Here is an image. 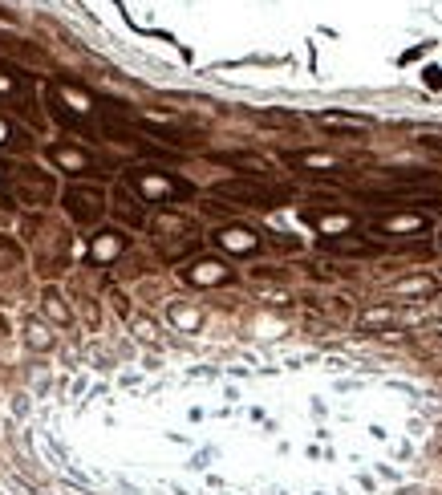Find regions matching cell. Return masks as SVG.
Segmentation results:
<instances>
[{
  "label": "cell",
  "instance_id": "cell-1",
  "mask_svg": "<svg viewBox=\"0 0 442 495\" xmlns=\"http://www.w3.org/2000/svg\"><path fill=\"white\" fill-rule=\"evenodd\" d=\"M126 187L142 199L147 207H163V203H183V199L195 195V187L171 171H159V166H134L126 171Z\"/></svg>",
  "mask_w": 442,
  "mask_h": 495
},
{
  "label": "cell",
  "instance_id": "cell-2",
  "mask_svg": "<svg viewBox=\"0 0 442 495\" xmlns=\"http://www.w3.org/2000/svg\"><path fill=\"white\" fill-rule=\"evenodd\" d=\"M211 195L231 199V203H244V207H260V212H272V207H284L293 191L288 187H276L268 179H228V183H215Z\"/></svg>",
  "mask_w": 442,
  "mask_h": 495
},
{
  "label": "cell",
  "instance_id": "cell-3",
  "mask_svg": "<svg viewBox=\"0 0 442 495\" xmlns=\"http://www.w3.org/2000/svg\"><path fill=\"white\" fill-rule=\"evenodd\" d=\"M61 203H66L69 219H73L78 228H90V224H98L102 215H106V191H102V187L73 183V187H66Z\"/></svg>",
  "mask_w": 442,
  "mask_h": 495
},
{
  "label": "cell",
  "instance_id": "cell-4",
  "mask_svg": "<svg viewBox=\"0 0 442 495\" xmlns=\"http://www.w3.org/2000/svg\"><path fill=\"white\" fill-rule=\"evenodd\" d=\"M321 252H329V256H349V260H369V256H381L386 248L374 244L361 231H345V236H321Z\"/></svg>",
  "mask_w": 442,
  "mask_h": 495
},
{
  "label": "cell",
  "instance_id": "cell-5",
  "mask_svg": "<svg viewBox=\"0 0 442 495\" xmlns=\"http://www.w3.org/2000/svg\"><path fill=\"white\" fill-rule=\"evenodd\" d=\"M300 219H305V224H312L321 236H345V231L357 228V215L345 212V207H337V203H333V207H305V212H300Z\"/></svg>",
  "mask_w": 442,
  "mask_h": 495
},
{
  "label": "cell",
  "instance_id": "cell-6",
  "mask_svg": "<svg viewBox=\"0 0 442 495\" xmlns=\"http://www.w3.org/2000/svg\"><path fill=\"white\" fill-rule=\"evenodd\" d=\"M215 244L231 256H256L264 248V236L256 228H244V224H228V228L215 231Z\"/></svg>",
  "mask_w": 442,
  "mask_h": 495
},
{
  "label": "cell",
  "instance_id": "cell-7",
  "mask_svg": "<svg viewBox=\"0 0 442 495\" xmlns=\"http://www.w3.org/2000/svg\"><path fill=\"white\" fill-rule=\"evenodd\" d=\"M45 154H49L57 166H66L69 175H98V159H94L90 150L73 147V142H49Z\"/></svg>",
  "mask_w": 442,
  "mask_h": 495
},
{
  "label": "cell",
  "instance_id": "cell-8",
  "mask_svg": "<svg viewBox=\"0 0 442 495\" xmlns=\"http://www.w3.org/2000/svg\"><path fill=\"white\" fill-rule=\"evenodd\" d=\"M374 231L381 236H418V231H430V215L422 212H393V215H377Z\"/></svg>",
  "mask_w": 442,
  "mask_h": 495
},
{
  "label": "cell",
  "instance_id": "cell-9",
  "mask_svg": "<svg viewBox=\"0 0 442 495\" xmlns=\"http://www.w3.org/2000/svg\"><path fill=\"white\" fill-rule=\"evenodd\" d=\"M33 166L17 171V199L20 203H49L53 199V179L49 175H29Z\"/></svg>",
  "mask_w": 442,
  "mask_h": 495
},
{
  "label": "cell",
  "instance_id": "cell-10",
  "mask_svg": "<svg viewBox=\"0 0 442 495\" xmlns=\"http://www.w3.org/2000/svg\"><path fill=\"white\" fill-rule=\"evenodd\" d=\"M110 212H114L122 224H130V228H142V224H147V203L134 195L126 183L114 191V207H110Z\"/></svg>",
  "mask_w": 442,
  "mask_h": 495
},
{
  "label": "cell",
  "instance_id": "cell-11",
  "mask_svg": "<svg viewBox=\"0 0 442 495\" xmlns=\"http://www.w3.org/2000/svg\"><path fill=\"white\" fill-rule=\"evenodd\" d=\"M183 281H191V284H231L235 276L228 272L223 260H195L191 268H183Z\"/></svg>",
  "mask_w": 442,
  "mask_h": 495
},
{
  "label": "cell",
  "instance_id": "cell-12",
  "mask_svg": "<svg viewBox=\"0 0 442 495\" xmlns=\"http://www.w3.org/2000/svg\"><path fill=\"white\" fill-rule=\"evenodd\" d=\"M215 163L240 166L247 179H268V175H272V163H268V159H260V154H215Z\"/></svg>",
  "mask_w": 442,
  "mask_h": 495
},
{
  "label": "cell",
  "instance_id": "cell-13",
  "mask_svg": "<svg viewBox=\"0 0 442 495\" xmlns=\"http://www.w3.org/2000/svg\"><path fill=\"white\" fill-rule=\"evenodd\" d=\"M122 248H126V231H102L94 240V260H114Z\"/></svg>",
  "mask_w": 442,
  "mask_h": 495
},
{
  "label": "cell",
  "instance_id": "cell-14",
  "mask_svg": "<svg viewBox=\"0 0 442 495\" xmlns=\"http://www.w3.org/2000/svg\"><path fill=\"white\" fill-rule=\"evenodd\" d=\"M317 122H321V126H329V130H353V134H361L365 126H369L365 118H353V114H321Z\"/></svg>",
  "mask_w": 442,
  "mask_h": 495
},
{
  "label": "cell",
  "instance_id": "cell-15",
  "mask_svg": "<svg viewBox=\"0 0 442 495\" xmlns=\"http://www.w3.org/2000/svg\"><path fill=\"white\" fill-rule=\"evenodd\" d=\"M45 309H49V313L57 317L61 325H66V321H69V309H66V305H61V293H57V288H45Z\"/></svg>",
  "mask_w": 442,
  "mask_h": 495
},
{
  "label": "cell",
  "instance_id": "cell-16",
  "mask_svg": "<svg viewBox=\"0 0 442 495\" xmlns=\"http://www.w3.org/2000/svg\"><path fill=\"white\" fill-rule=\"evenodd\" d=\"M393 321V309H369L361 317V329H377V325H390Z\"/></svg>",
  "mask_w": 442,
  "mask_h": 495
},
{
  "label": "cell",
  "instance_id": "cell-17",
  "mask_svg": "<svg viewBox=\"0 0 442 495\" xmlns=\"http://www.w3.org/2000/svg\"><path fill=\"white\" fill-rule=\"evenodd\" d=\"M288 163H305V166H325V171H333V166H337V159H329V154H288Z\"/></svg>",
  "mask_w": 442,
  "mask_h": 495
},
{
  "label": "cell",
  "instance_id": "cell-18",
  "mask_svg": "<svg viewBox=\"0 0 442 495\" xmlns=\"http://www.w3.org/2000/svg\"><path fill=\"white\" fill-rule=\"evenodd\" d=\"M29 341H33L37 349H49V346H53L49 329H45V325H37V321H29Z\"/></svg>",
  "mask_w": 442,
  "mask_h": 495
},
{
  "label": "cell",
  "instance_id": "cell-19",
  "mask_svg": "<svg viewBox=\"0 0 442 495\" xmlns=\"http://www.w3.org/2000/svg\"><path fill=\"white\" fill-rule=\"evenodd\" d=\"M438 333H442V321H438Z\"/></svg>",
  "mask_w": 442,
  "mask_h": 495
},
{
  "label": "cell",
  "instance_id": "cell-20",
  "mask_svg": "<svg viewBox=\"0 0 442 495\" xmlns=\"http://www.w3.org/2000/svg\"><path fill=\"white\" fill-rule=\"evenodd\" d=\"M438 300H442V293H438Z\"/></svg>",
  "mask_w": 442,
  "mask_h": 495
}]
</instances>
